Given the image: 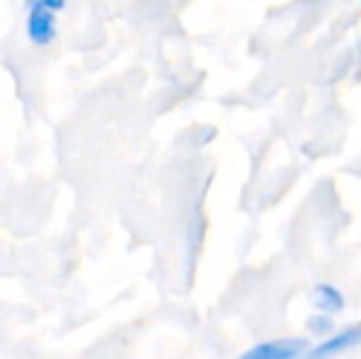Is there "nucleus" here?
<instances>
[{
	"label": "nucleus",
	"instance_id": "nucleus-1",
	"mask_svg": "<svg viewBox=\"0 0 361 359\" xmlns=\"http://www.w3.org/2000/svg\"><path fill=\"white\" fill-rule=\"evenodd\" d=\"M64 10V0H35L27 15V35L35 44H49L57 35L54 15Z\"/></svg>",
	"mask_w": 361,
	"mask_h": 359
},
{
	"label": "nucleus",
	"instance_id": "nucleus-5",
	"mask_svg": "<svg viewBox=\"0 0 361 359\" xmlns=\"http://www.w3.org/2000/svg\"><path fill=\"white\" fill-rule=\"evenodd\" d=\"M307 330H310V335H314V337H329L334 332V320L329 315H324V312H314L312 317L307 320Z\"/></svg>",
	"mask_w": 361,
	"mask_h": 359
},
{
	"label": "nucleus",
	"instance_id": "nucleus-4",
	"mask_svg": "<svg viewBox=\"0 0 361 359\" xmlns=\"http://www.w3.org/2000/svg\"><path fill=\"white\" fill-rule=\"evenodd\" d=\"M312 300H314V305H317V310L324 312V315H329V317L344 310L342 291H339L337 286H332V283H319L312 293Z\"/></svg>",
	"mask_w": 361,
	"mask_h": 359
},
{
	"label": "nucleus",
	"instance_id": "nucleus-3",
	"mask_svg": "<svg viewBox=\"0 0 361 359\" xmlns=\"http://www.w3.org/2000/svg\"><path fill=\"white\" fill-rule=\"evenodd\" d=\"M307 350V340H302V337H283V340L261 342V345L243 352L238 359H302Z\"/></svg>",
	"mask_w": 361,
	"mask_h": 359
},
{
	"label": "nucleus",
	"instance_id": "nucleus-2",
	"mask_svg": "<svg viewBox=\"0 0 361 359\" xmlns=\"http://www.w3.org/2000/svg\"><path fill=\"white\" fill-rule=\"evenodd\" d=\"M359 345H361V322L359 325L347 327V330L332 332V335L324 337L319 345L310 347L302 359H337L339 355H344V352L354 350V347H359Z\"/></svg>",
	"mask_w": 361,
	"mask_h": 359
}]
</instances>
